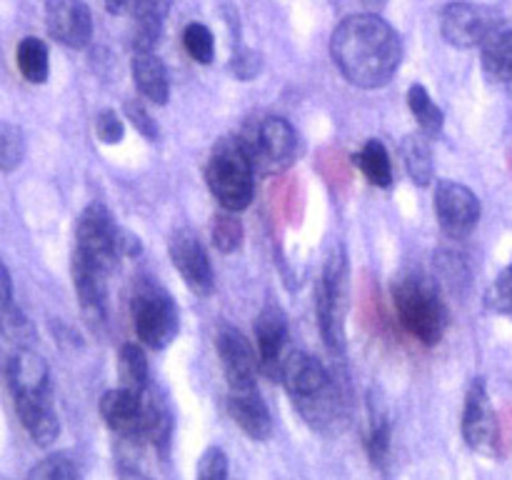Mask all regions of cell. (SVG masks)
I'll return each instance as SVG.
<instances>
[{
  "label": "cell",
  "mask_w": 512,
  "mask_h": 480,
  "mask_svg": "<svg viewBox=\"0 0 512 480\" xmlns=\"http://www.w3.org/2000/svg\"><path fill=\"white\" fill-rule=\"evenodd\" d=\"M335 65L355 88H383L398 73L403 43L393 25L373 13L345 18L330 38Z\"/></svg>",
  "instance_id": "6da1fadb"
},
{
  "label": "cell",
  "mask_w": 512,
  "mask_h": 480,
  "mask_svg": "<svg viewBox=\"0 0 512 480\" xmlns=\"http://www.w3.org/2000/svg\"><path fill=\"white\" fill-rule=\"evenodd\" d=\"M15 413L38 445H50L60 435V420L53 405L50 368L35 350L20 345L5 363Z\"/></svg>",
  "instance_id": "7a4b0ae2"
},
{
  "label": "cell",
  "mask_w": 512,
  "mask_h": 480,
  "mask_svg": "<svg viewBox=\"0 0 512 480\" xmlns=\"http://www.w3.org/2000/svg\"><path fill=\"white\" fill-rule=\"evenodd\" d=\"M205 180L213 198L230 213H240L253 203L255 163L248 145L235 135L220 138L205 168Z\"/></svg>",
  "instance_id": "3957f363"
},
{
  "label": "cell",
  "mask_w": 512,
  "mask_h": 480,
  "mask_svg": "<svg viewBox=\"0 0 512 480\" xmlns=\"http://www.w3.org/2000/svg\"><path fill=\"white\" fill-rule=\"evenodd\" d=\"M393 303L403 328L423 345H438L448 325V310L433 280L403 275L393 285Z\"/></svg>",
  "instance_id": "277c9868"
},
{
  "label": "cell",
  "mask_w": 512,
  "mask_h": 480,
  "mask_svg": "<svg viewBox=\"0 0 512 480\" xmlns=\"http://www.w3.org/2000/svg\"><path fill=\"white\" fill-rule=\"evenodd\" d=\"M120 225L115 223L105 205L93 203L80 213L75 225L73 268L95 270L110 275L118 265L120 255Z\"/></svg>",
  "instance_id": "5b68a950"
},
{
  "label": "cell",
  "mask_w": 512,
  "mask_h": 480,
  "mask_svg": "<svg viewBox=\"0 0 512 480\" xmlns=\"http://www.w3.org/2000/svg\"><path fill=\"white\" fill-rule=\"evenodd\" d=\"M130 318L140 343L153 350L168 348L180 330V315L173 298L148 278L135 280L130 298Z\"/></svg>",
  "instance_id": "8992f818"
},
{
  "label": "cell",
  "mask_w": 512,
  "mask_h": 480,
  "mask_svg": "<svg viewBox=\"0 0 512 480\" xmlns=\"http://www.w3.org/2000/svg\"><path fill=\"white\" fill-rule=\"evenodd\" d=\"M345 313H348V260L343 248H335L323 265L315 288V315L325 345L335 353L345 350Z\"/></svg>",
  "instance_id": "52a82bcc"
},
{
  "label": "cell",
  "mask_w": 512,
  "mask_h": 480,
  "mask_svg": "<svg viewBox=\"0 0 512 480\" xmlns=\"http://www.w3.org/2000/svg\"><path fill=\"white\" fill-rule=\"evenodd\" d=\"M463 438L470 450L480 455H498L500 450V420L490 403L485 380H473L465 395L463 408Z\"/></svg>",
  "instance_id": "ba28073f"
},
{
  "label": "cell",
  "mask_w": 512,
  "mask_h": 480,
  "mask_svg": "<svg viewBox=\"0 0 512 480\" xmlns=\"http://www.w3.org/2000/svg\"><path fill=\"white\" fill-rule=\"evenodd\" d=\"M435 215H438L440 230L448 238L463 240L475 230L480 220V200L468 185L455 180H440L435 185Z\"/></svg>",
  "instance_id": "9c48e42d"
},
{
  "label": "cell",
  "mask_w": 512,
  "mask_h": 480,
  "mask_svg": "<svg viewBox=\"0 0 512 480\" xmlns=\"http://www.w3.org/2000/svg\"><path fill=\"white\" fill-rule=\"evenodd\" d=\"M248 150L253 155L255 168H260L263 173H280L298 155V135L288 120L270 115L258 125V133H255V140L248 145Z\"/></svg>",
  "instance_id": "30bf717a"
},
{
  "label": "cell",
  "mask_w": 512,
  "mask_h": 480,
  "mask_svg": "<svg viewBox=\"0 0 512 480\" xmlns=\"http://www.w3.org/2000/svg\"><path fill=\"white\" fill-rule=\"evenodd\" d=\"M168 250H170V260H173L175 270H178L183 283L190 288V293L200 295V298L213 295L215 273L198 235H195L190 228L175 230L173 238H170Z\"/></svg>",
  "instance_id": "8fae6325"
},
{
  "label": "cell",
  "mask_w": 512,
  "mask_h": 480,
  "mask_svg": "<svg viewBox=\"0 0 512 480\" xmlns=\"http://www.w3.org/2000/svg\"><path fill=\"white\" fill-rule=\"evenodd\" d=\"M498 20V15L490 8H485V5L458 0V3L445 5L443 15H440V30H443V38L453 48H480L485 35L490 33V28Z\"/></svg>",
  "instance_id": "7c38bea8"
},
{
  "label": "cell",
  "mask_w": 512,
  "mask_h": 480,
  "mask_svg": "<svg viewBox=\"0 0 512 480\" xmlns=\"http://www.w3.org/2000/svg\"><path fill=\"white\" fill-rule=\"evenodd\" d=\"M215 350H218V358L223 363L230 390L255 388L260 360L240 330H235L233 325H223L215 335Z\"/></svg>",
  "instance_id": "4fadbf2b"
},
{
  "label": "cell",
  "mask_w": 512,
  "mask_h": 480,
  "mask_svg": "<svg viewBox=\"0 0 512 480\" xmlns=\"http://www.w3.org/2000/svg\"><path fill=\"white\" fill-rule=\"evenodd\" d=\"M280 380H283L285 390H288L295 408H298V405L308 403V400L318 398L320 393H325V390H328L338 378H335V375L330 373V370L325 368L315 355L295 350V353H290L288 358L283 360Z\"/></svg>",
  "instance_id": "5bb4252c"
},
{
  "label": "cell",
  "mask_w": 512,
  "mask_h": 480,
  "mask_svg": "<svg viewBox=\"0 0 512 480\" xmlns=\"http://www.w3.org/2000/svg\"><path fill=\"white\" fill-rule=\"evenodd\" d=\"M45 25L65 48L80 50L93 38V18L83 0H45Z\"/></svg>",
  "instance_id": "9a60e30c"
},
{
  "label": "cell",
  "mask_w": 512,
  "mask_h": 480,
  "mask_svg": "<svg viewBox=\"0 0 512 480\" xmlns=\"http://www.w3.org/2000/svg\"><path fill=\"white\" fill-rule=\"evenodd\" d=\"M100 415L113 433L125 440H145V408L143 390L113 388L100 398Z\"/></svg>",
  "instance_id": "2e32d148"
},
{
  "label": "cell",
  "mask_w": 512,
  "mask_h": 480,
  "mask_svg": "<svg viewBox=\"0 0 512 480\" xmlns=\"http://www.w3.org/2000/svg\"><path fill=\"white\" fill-rule=\"evenodd\" d=\"M255 343H258L260 370L268 378H280L283 368V348L288 343V320L283 310L265 305L255 318Z\"/></svg>",
  "instance_id": "e0dca14e"
},
{
  "label": "cell",
  "mask_w": 512,
  "mask_h": 480,
  "mask_svg": "<svg viewBox=\"0 0 512 480\" xmlns=\"http://www.w3.org/2000/svg\"><path fill=\"white\" fill-rule=\"evenodd\" d=\"M228 413L248 438L268 440L273 435V418H270V410L260 398L258 388L230 390Z\"/></svg>",
  "instance_id": "ac0fdd59"
},
{
  "label": "cell",
  "mask_w": 512,
  "mask_h": 480,
  "mask_svg": "<svg viewBox=\"0 0 512 480\" xmlns=\"http://www.w3.org/2000/svg\"><path fill=\"white\" fill-rule=\"evenodd\" d=\"M483 70L495 85L512 88V20H498L480 43Z\"/></svg>",
  "instance_id": "d6986e66"
},
{
  "label": "cell",
  "mask_w": 512,
  "mask_h": 480,
  "mask_svg": "<svg viewBox=\"0 0 512 480\" xmlns=\"http://www.w3.org/2000/svg\"><path fill=\"white\" fill-rule=\"evenodd\" d=\"M0 335L18 345V348L20 345H30L35 338V330L30 325L28 315L20 310L18 300H15L13 280H10V273L3 260H0Z\"/></svg>",
  "instance_id": "ffe728a7"
},
{
  "label": "cell",
  "mask_w": 512,
  "mask_h": 480,
  "mask_svg": "<svg viewBox=\"0 0 512 480\" xmlns=\"http://www.w3.org/2000/svg\"><path fill=\"white\" fill-rule=\"evenodd\" d=\"M133 80L138 85L140 95L148 98L150 103L165 105L170 98V83L165 65L153 50H135L133 55Z\"/></svg>",
  "instance_id": "44dd1931"
},
{
  "label": "cell",
  "mask_w": 512,
  "mask_h": 480,
  "mask_svg": "<svg viewBox=\"0 0 512 480\" xmlns=\"http://www.w3.org/2000/svg\"><path fill=\"white\" fill-rule=\"evenodd\" d=\"M170 3L173 0H130V10L135 18V50H153Z\"/></svg>",
  "instance_id": "7402d4cb"
},
{
  "label": "cell",
  "mask_w": 512,
  "mask_h": 480,
  "mask_svg": "<svg viewBox=\"0 0 512 480\" xmlns=\"http://www.w3.org/2000/svg\"><path fill=\"white\" fill-rule=\"evenodd\" d=\"M428 135H408L403 140V148H400V155H403V163L405 170H408L410 180L420 188L433 183V153H430V143H428Z\"/></svg>",
  "instance_id": "603a6c76"
},
{
  "label": "cell",
  "mask_w": 512,
  "mask_h": 480,
  "mask_svg": "<svg viewBox=\"0 0 512 480\" xmlns=\"http://www.w3.org/2000/svg\"><path fill=\"white\" fill-rule=\"evenodd\" d=\"M15 63H18L20 75H23L28 83L40 85L48 80L50 73V55L48 45L43 43L35 35H28L18 43V50H15Z\"/></svg>",
  "instance_id": "cb8c5ba5"
},
{
  "label": "cell",
  "mask_w": 512,
  "mask_h": 480,
  "mask_svg": "<svg viewBox=\"0 0 512 480\" xmlns=\"http://www.w3.org/2000/svg\"><path fill=\"white\" fill-rule=\"evenodd\" d=\"M353 160L375 188H390V185H393V165H390V155L380 140H368V143L355 153Z\"/></svg>",
  "instance_id": "d4e9b609"
},
{
  "label": "cell",
  "mask_w": 512,
  "mask_h": 480,
  "mask_svg": "<svg viewBox=\"0 0 512 480\" xmlns=\"http://www.w3.org/2000/svg\"><path fill=\"white\" fill-rule=\"evenodd\" d=\"M408 105L413 110L415 120H418L420 133L428 135V138H438L443 133V110L433 103V98H430V93L423 85H413L408 90Z\"/></svg>",
  "instance_id": "484cf974"
},
{
  "label": "cell",
  "mask_w": 512,
  "mask_h": 480,
  "mask_svg": "<svg viewBox=\"0 0 512 480\" xmlns=\"http://www.w3.org/2000/svg\"><path fill=\"white\" fill-rule=\"evenodd\" d=\"M120 378H123L125 388L133 390H145L150 383L148 373V358H145L143 348L138 343H125L120 348Z\"/></svg>",
  "instance_id": "4316f807"
},
{
  "label": "cell",
  "mask_w": 512,
  "mask_h": 480,
  "mask_svg": "<svg viewBox=\"0 0 512 480\" xmlns=\"http://www.w3.org/2000/svg\"><path fill=\"white\" fill-rule=\"evenodd\" d=\"M390 443H393V425L388 415L373 413V425L368 433V455L375 468H385L390 460Z\"/></svg>",
  "instance_id": "83f0119b"
},
{
  "label": "cell",
  "mask_w": 512,
  "mask_h": 480,
  "mask_svg": "<svg viewBox=\"0 0 512 480\" xmlns=\"http://www.w3.org/2000/svg\"><path fill=\"white\" fill-rule=\"evenodd\" d=\"M25 158V135L18 125L0 120V170L10 173Z\"/></svg>",
  "instance_id": "f1b7e54d"
},
{
  "label": "cell",
  "mask_w": 512,
  "mask_h": 480,
  "mask_svg": "<svg viewBox=\"0 0 512 480\" xmlns=\"http://www.w3.org/2000/svg\"><path fill=\"white\" fill-rule=\"evenodd\" d=\"M183 45L188 50L190 58L200 65H210L215 58V38L210 33L208 25L203 23H190L183 30Z\"/></svg>",
  "instance_id": "f546056e"
},
{
  "label": "cell",
  "mask_w": 512,
  "mask_h": 480,
  "mask_svg": "<svg viewBox=\"0 0 512 480\" xmlns=\"http://www.w3.org/2000/svg\"><path fill=\"white\" fill-rule=\"evenodd\" d=\"M28 478L33 480H75L80 478L78 465L73 463V458L65 453H53L45 460H40L33 470L28 473Z\"/></svg>",
  "instance_id": "4dcf8cb0"
},
{
  "label": "cell",
  "mask_w": 512,
  "mask_h": 480,
  "mask_svg": "<svg viewBox=\"0 0 512 480\" xmlns=\"http://www.w3.org/2000/svg\"><path fill=\"white\" fill-rule=\"evenodd\" d=\"M213 243L220 253H235L240 248V243H243V223L230 213L215 215Z\"/></svg>",
  "instance_id": "1f68e13d"
},
{
  "label": "cell",
  "mask_w": 512,
  "mask_h": 480,
  "mask_svg": "<svg viewBox=\"0 0 512 480\" xmlns=\"http://www.w3.org/2000/svg\"><path fill=\"white\" fill-rule=\"evenodd\" d=\"M485 305H488L493 313H512V263L508 268L500 270L498 278L493 280V285L485 293Z\"/></svg>",
  "instance_id": "d6a6232c"
},
{
  "label": "cell",
  "mask_w": 512,
  "mask_h": 480,
  "mask_svg": "<svg viewBox=\"0 0 512 480\" xmlns=\"http://www.w3.org/2000/svg\"><path fill=\"white\" fill-rule=\"evenodd\" d=\"M200 480H225L228 478V455L220 448H208L198 460V470H195Z\"/></svg>",
  "instance_id": "836d02e7"
},
{
  "label": "cell",
  "mask_w": 512,
  "mask_h": 480,
  "mask_svg": "<svg viewBox=\"0 0 512 480\" xmlns=\"http://www.w3.org/2000/svg\"><path fill=\"white\" fill-rule=\"evenodd\" d=\"M95 133H98L100 143L105 145H115L123 140L125 125L120 120V115L115 110H103V113L95 118Z\"/></svg>",
  "instance_id": "e575fe53"
},
{
  "label": "cell",
  "mask_w": 512,
  "mask_h": 480,
  "mask_svg": "<svg viewBox=\"0 0 512 480\" xmlns=\"http://www.w3.org/2000/svg\"><path fill=\"white\" fill-rule=\"evenodd\" d=\"M125 115H128V120L135 125V130H138L140 135H145L148 140L158 138V125H155V120L150 118L148 110H145L143 105L135 103V100H128V103H125Z\"/></svg>",
  "instance_id": "d590c367"
},
{
  "label": "cell",
  "mask_w": 512,
  "mask_h": 480,
  "mask_svg": "<svg viewBox=\"0 0 512 480\" xmlns=\"http://www.w3.org/2000/svg\"><path fill=\"white\" fill-rule=\"evenodd\" d=\"M230 68H233V73L238 75L240 80H253L255 75L260 73V68H263V63H260L258 53H253V50H243V53H238L233 60H230Z\"/></svg>",
  "instance_id": "8d00e7d4"
},
{
  "label": "cell",
  "mask_w": 512,
  "mask_h": 480,
  "mask_svg": "<svg viewBox=\"0 0 512 480\" xmlns=\"http://www.w3.org/2000/svg\"><path fill=\"white\" fill-rule=\"evenodd\" d=\"M140 250H143L140 240L133 233H128V230H120V255L123 258H135V255H140Z\"/></svg>",
  "instance_id": "74e56055"
},
{
  "label": "cell",
  "mask_w": 512,
  "mask_h": 480,
  "mask_svg": "<svg viewBox=\"0 0 512 480\" xmlns=\"http://www.w3.org/2000/svg\"><path fill=\"white\" fill-rule=\"evenodd\" d=\"M110 13H123V10H130V0H105Z\"/></svg>",
  "instance_id": "f35d334b"
},
{
  "label": "cell",
  "mask_w": 512,
  "mask_h": 480,
  "mask_svg": "<svg viewBox=\"0 0 512 480\" xmlns=\"http://www.w3.org/2000/svg\"><path fill=\"white\" fill-rule=\"evenodd\" d=\"M5 363H8V360H3V350H0V370H5Z\"/></svg>",
  "instance_id": "ab89813d"
},
{
  "label": "cell",
  "mask_w": 512,
  "mask_h": 480,
  "mask_svg": "<svg viewBox=\"0 0 512 480\" xmlns=\"http://www.w3.org/2000/svg\"><path fill=\"white\" fill-rule=\"evenodd\" d=\"M365 3H383V0H365Z\"/></svg>",
  "instance_id": "60d3db41"
}]
</instances>
